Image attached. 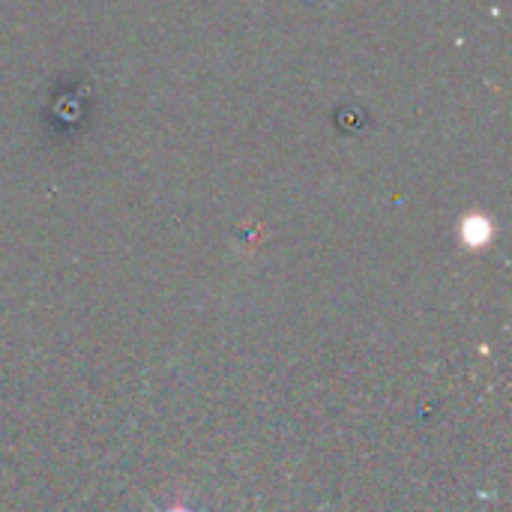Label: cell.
<instances>
[{
    "mask_svg": "<svg viewBox=\"0 0 512 512\" xmlns=\"http://www.w3.org/2000/svg\"><path fill=\"white\" fill-rule=\"evenodd\" d=\"M462 240L468 243V246H483V243H489L492 240V222L489 219H480V216H474V219H468L465 225H462Z\"/></svg>",
    "mask_w": 512,
    "mask_h": 512,
    "instance_id": "cell-1",
    "label": "cell"
},
{
    "mask_svg": "<svg viewBox=\"0 0 512 512\" xmlns=\"http://www.w3.org/2000/svg\"><path fill=\"white\" fill-rule=\"evenodd\" d=\"M165 512H195V510H189V507H186L183 501H174V507H171V510H165Z\"/></svg>",
    "mask_w": 512,
    "mask_h": 512,
    "instance_id": "cell-2",
    "label": "cell"
}]
</instances>
